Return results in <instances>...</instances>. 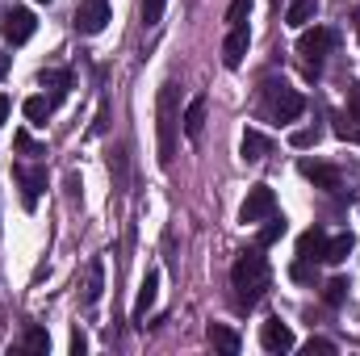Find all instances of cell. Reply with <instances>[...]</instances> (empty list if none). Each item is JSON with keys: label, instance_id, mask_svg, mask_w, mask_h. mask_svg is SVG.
<instances>
[{"label": "cell", "instance_id": "1", "mask_svg": "<svg viewBox=\"0 0 360 356\" xmlns=\"http://www.w3.org/2000/svg\"><path fill=\"white\" fill-rule=\"evenodd\" d=\"M231 285H235L239 306H256V302L264 298V289H269V260L260 256V248H252V252H243V256L235 260Z\"/></svg>", "mask_w": 360, "mask_h": 356}, {"label": "cell", "instance_id": "2", "mask_svg": "<svg viewBox=\"0 0 360 356\" xmlns=\"http://www.w3.org/2000/svg\"><path fill=\"white\" fill-rule=\"evenodd\" d=\"M155 117H160V164L172 168V160H176V130H180V89L172 80L155 96Z\"/></svg>", "mask_w": 360, "mask_h": 356}, {"label": "cell", "instance_id": "3", "mask_svg": "<svg viewBox=\"0 0 360 356\" xmlns=\"http://www.w3.org/2000/svg\"><path fill=\"white\" fill-rule=\"evenodd\" d=\"M264 96H269V113L276 117V122H297V117H302V109H306L302 92L289 89L285 80H281V84L269 80V84H264Z\"/></svg>", "mask_w": 360, "mask_h": 356}, {"label": "cell", "instance_id": "4", "mask_svg": "<svg viewBox=\"0 0 360 356\" xmlns=\"http://www.w3.org/2000/svg\"><path fill=\"white\" fill-rule=\"evenodd\" d=\"M335 46H340V34H335V30H306V34L297 38V55L306 59L310 72H319L323 55H331Z\"/></svg>", "mask_w": 360, "mask_h": 356}, {"label": "cell", "instance_id": "5", "mask_svg": "<svg viewBox=\"0 0 360 356\" xmlns=\"http://www.w3.org/2000/svg\"><path fill=\"white\" fill-rule=\"evenodd\" d=\"M269 214H276V193H272L269 184H256V189L248 193V201L239 205V222H243V227H256V222H264Z\"/></svg>", "mask_w": 360, "mask_h": 356}, {"label": "cell", "instance_id": "6", "mask_svg": "<svg viewBox=\"0 0 360 356\" xmlns=\"http://www.w3.org/2000/svg\"><path fill=\"white\" fill-rule=\"evenodd\" d=\"M13 177H17V184H21V205H25V210H38V197H42V189H46V168L17 164Z\"/></svg>", "mask_w": 360, "mask_h": 356}, {"label": "cell", "instance_id": "7", "mask_svg": "<svg viewBox=\"0 0 360 356\" xmlns=\"http://www.w3.org/2000/svg\"><path fill=\"white\" fill-rule=\"evenodd\" d=\"M0 30H4V38H8L13 46H21V42H30V38H34L38 21H34V13H30V8H8V13L0 17Z\"/></svg>", "mask_w": 360, "mask_h": 356}, {"label": "cell", "instance_id": "8", "mask_svg": "<svg viewBox=\"0 0 360 356\" xmlns=\"http://www.w3.org/2000/svg\"><path fill=\"white\" fill-rule=\"evenodd\" d=\"M109 25V0H80V8H76V30L80 34H101Z\"/></svg>", "mask_w": 360, "mask_h": 356}, {"label": "cell", "instance_id": "9", "mask_svg": "<svg viewBox=\"0 0 360 356\" xmlns=\"http://www.w3.org/2000/svg\"><path fill=\"white\" fill-rule=\"evenodd\" d=\"M260 344H264V352H293V331L281 323V319H269L264 327H260Z\"/></svg>", "mask_w": 360, "mask_h": 356}, {"label": "cell", "instance_id": "10", "mask_svg": "<svg viewBox=\"0 0 360 356\" xmlns=\"http://www.w3.org/2000/svg\"><path fill=\"white\" fill-rule=\"evenodd\" d=\"M248 46H252L248 25H231V34H226V42H222V63H226V68H239L243 55H248Z\"/></svg>", "mask_w": 360, "mask_h": 356}, {"label": "cell", "instance_id": "11", "mask_svg": "<svg viewBox=\"0 0 360 356\" xmlns=\"http://www.w3.org/2000/svg\"><path fill=\"white\" fill-rule=\"evenodd\" d=\"M297 172L310 180V184L327 189V193H335V189H340V168H331V164H314V160H302V164H297Z\"/></svg>", "mask_w": 360, "mask_h": 356}, {"label": "cell", "instance_id": "12", "mask_svg": "<svg viewBox=\"0 0 360 356\" xmlns=\"http://www.w3.org/2000/svg\"><path fill=\"white\" fill-rule=\"evenodd\" d=\"M155 298H160V272H147L143 289H139V302H134V323L139 327H147V310L155 306Z\"/></svg>", "mask_w": 360, "mask_h": 356}, {"label": "cell", "instance_id": "13", "mask_svg": "<svg viewBox=\"0 0 360 356\" xmlns=\"http://www.w3.org/2000/svg\"><path fill=\"white\" fill-rule=\"evenodd\" d=\"M180 126H184V139H201V130H205V96H193L184 105Z\"/></svg>", "mask_w": 360, "mask_h": 356}, {"label": "cell", "instance_id": "14", "mask_svg": "<svg viewBox=\"0 0 360 356\" xmlns=\"http://www.w3.org/2000/svg\"><path fill=\"white\" fill-rule=\"evenodd\" d=\"M239 151H243V160H248V164H260V160L272 151V139H269V134H260V130H243Z\"/></svg>", "mask_w": 360, "mask_h": 356}, {"label": "cell", "instance_id": "15", "mask_svg": "<svg viewBox=\"0 0 360 356\" xmlns=\"http://www.w3.org/2000/svg\"><path fill=\"white\" fill-rule=\"evenodd\" d=\"M297 256H302V260H314V265H319V260L327 256V235H323L319 227H310V231H306V235L297 239Z\"/></svg>", "mask_w": 360, "mask_h": 356}, {"label": "cell", "instance_id": "16", "mask_svg": "<svg viewBox=\"0 0 360 356\" xmlns=\"http://www.w3.org/2000/svg\"><path fill=\"white\" fill-rule=\"evenodd\" d=\"M42 89H51V101L59 105V101L68 96V89H72V72H68V68H51V72H42Z\"/></svg>", "mask_w": 360, "mask_h": 356}, {"label": "cell", "instance_id": "17", "mask_svg": "<svg viewBox=\"0 0 360 356\" xmlns=\"http://www.w3.org/2000/svg\"><path fill=\"white\" fill-rule=\"evenodd\" d=\"M21 109H25V122H30V126H46V117L55 113V101H51V96H25Z\"/></svg>", "mask_w": 360, "mask_h": 356}, {"label": "cell", "instance_id": "18", "mask_svg": "<svg viewBox=\"0 0 360 356\" xmlns=\"http://www.w3.org/2000/svg\"><path fill=\"white\" fill-rule=\"evenodd\" d=\"M314 13H319V0H293V4H289V13H285V25L306 30V25L314 21Z\"/></svg>", "mask_w": 360, "mask_h": 356}, {"label": "cell", "instance_id": "19", "mask_svg": "<svg viewBox=\"0 0 360 356\" xmlns=\"http://www.w3.org/2000/svg\"><path fill=\"white\" fill-rule=\"evenodd\" d=\"M101 289H105V265H101V260H89V276H84V306H96Z\"/></svg>", "mask_w": 360, "mask_h": 356}, {"label": "cell", "instance_id": "20", "mask_svg": "<svg viewBox=\"0 0 360 356\" xmlns=\"http://www.w3.org/2000/svg\"><path fill=\"white\" fill-rule=\"evenodd\" d=\"M352 248H356V239L352 235H335V239H327V265H344L348 256H352Z\"/></svg>", "mask_w": 360, "mask_h": 356}, {"label": "cell", "instance_id": "21", "mask_svg": "<svg viewBox=\"0 0 360 356\" xmlns=\"http://www.w3.org/2000/svg\"><path fill=\"white\" fill-rule=\"evenodd\" d=\"M205 336H210V344H214V348H222V352H239V336H235L231 327L210 323V331H205Z\"/></svg>", "mask_w": 360, "mask_h": 356}, {"label": "cell", "instance_id": "22", "mask_svg": "<svg viewBox=\"0 0 360 356\" xmlns=\"http://www.w3.org/2000/svg\"><path fill=\"white\" fill-rule=\"evenodd\" d=\"M285 231H289V227H285V218H281V214H269V218H264V227H260V248L276 243Z\"/></svg>", "mask_w": 360, "mask_h": 356}, {"label": "cell", "instance_id": "23", "mask_svg": "<svg viewBox=\"0 0 360 356\" xmlns=\"http://www.w3.org/2000/svg\"><path fill=\"white\" fill-rule=\"evenodd\" d=\"M348 276H335V281H327V289H323V302L327 306H344V298H348Z\"/></svg>", "mask_w": 360, "mask_h": 356}, {"label": "cell", "instance_id": "24", "mask_svg": "<svg viewBox=\"0 0 360 356\" xmlns=\"http://www.w3.org/2000/svg\"><path fill=\"white\" fill-rule=\"evenodd\" d=\"M252 4H256V0H231V8H226V25H248Z\"/></svg>", "mask_w": 360, "mask_h": 356}, {"label": "cell", "instance_id": "25", "mask_svg": "<svg viewBox=\"0 0 360 356\" xmlns=\"http://www.w3.org/2000/svg\"><path fill=\"white\" fill-rule=\"evenodd\" d=\"M21 344H25L30 352H46V348H51V336H46L42 327H25V340H21Z\"/></svg>", "mask_w": 360, "mask_h": 356}, {"label": "cell", "instance_id": "26", "mask_svg": "<svg viewBox=\"0 0 360 356\" xmlns=\"http://www.w3.org/2000/svg\"><path fill=\"white\" fill-rule=\"evenodd\" d=\"M164 8H168V0H143V25H147V30L160 25V21H164Z\"/></svg>", "mask_w": 360, "mask_h": 356}, {"label": "cell", "instance_id": "27", "mask_svg": "<svg viewBox=\"0 0 360 356\" xmlns=\"http://www.w3.org/2000/svg\"><path fill=\"white\" fill-rule=\"evenodd\" d=\"M13 147H17L21 155H46V151H42V147L30 139V130H17V134H13Z\"/></svg>", "mask_w": 360, "mask_h": 356}, {"label": "cell", "instance_id": "28", "mask_svg": "<svg viewBox=\"0 0 360 356\" xmlns=\"http://www.w3.org/2000/svg\"><path fill=\"white\" fill-rule=\"evenodd\" d=\"M289 276H293V281H314V260H302V256H297V265L289 268Z\"/></svg>", "mask_w": 360, "mask_h": 356}, {"label": "cell", "instance_id": "29", "mask_svg": "<svg viewBox=\"0 0 360 356\" xmlns=\"http://www.w3.org/2000/svg\"><path fill=\"white\" fill-rule=\"evenodd\" d=\"M289 143H293V147H314V143H319V130H293Z\"/></svg>", "mask_w": 360, "mask_h": 356}, {"label": "cell", "instance_id": "30", "mask_svg": "<svg viewBox=\"0 0 360 356\" xmlns=\"http://www.w3.org/2000/svg\"><path fill=\"white\" fill-rule=\"evenodd\" d=\"M306 352H310V356H314V352L327 356V352H335V344H331V340H306Z\"/></svg>", "mask_w": 360, "mask_h": 356}, {"label": "cell", "instance_id": "31", "mask_svg": "<svg viewBox=\"0 0 360 356\" xmlns=\"http://www.w3.org/2000/svg\"><path fill=\"white\" fill-rule=\"evenodd\" d=\"M105 126H109V105H101V113L92 122V134H105Z\"/></svg>", "mask_w": 360, "mask_h": 356}, {"label": "cell", "instance_id": "32", "mask_svg": "<svg viewBox=\"0 0 360 356\" xmlns=\"http://www.w3.org/2000/svg\"><path fill=\"white\" fill-rule=\"evenodd\" d=\"M84 348H89V340H84V336H80V331H76V336H72V352L80 356V352H84Z\"/></svg>", "mask_w": 360, "mask_h": 356}, {"label": "cell", "instance_id": "33", "mask_svg": "<svg viewBox=\"0 0 360 356\" xmlns=\"http://www.w3.org/2000/svg\"><path fill=\"white\" fill-rule=\"evenodd\" d=\"M348 109H352V117L360 122V92H352V101H348Z\"/></svg>", "mask_w": 360, "mask_h": 356}, {"label": "cell", "instance_id": "34", "mask_svg": "<svg viewBox=\"0 0 360 356\" xmlns=\"http://www.w3.org/2000/svg\"><path fill=\"white\" fill-rule=\"evenodd\" d=\"M4 76H8V55L0 51V80H4Z\"/></svg>", "mask_w": 360, "mask_h": 356}, {"label": "cell", "instance_id": "35", "mask_svg": "<svg viewBox=\"0 0 360 356\" xmlns=\"http://www.w3.org/2000/svg\"><path fill=\"white\" fill-rule=\"evenodd\" d=\"M4 117H8V96H0V126H4Z\"/></svg>", "mask_w": 360, "mask_h": 356}, {"label": "cell", "instance_id": "36", "mask_svg": "<svg viewBox=\"0 0 360 356\" xmlns=\"http://www.w3.org/2000/svg\"><path fill=\"white\" fill-rule=\"evenodd\" d=\"M356 34H360V17H356Z\"/></svg>", "mask_w": 360, "mask_h": 356}, {"label": "cell", "instance_id": "37", "mask_svg": "<svg viewBox=\"0 0 360 356\" xmlns=\"http://www.w3.org/2000/svg\"><path fill=\"white\" fill-rule=\"evenodd\" d=\"M38 4H51V0H38Z\"/></svg>", "mask_w": 360, "mask_h": 356}, {"label": "cell", "instance_id": "38", "mask_svg": "<svg viewBox=\"0 0 360 356\" xmlns=\"http://www.w3.org/2000/svg\"><path fill=\"white\" fill-rule=\"evenodd\" d=\"M356 139H360V126H356Z\"/></svg>", "mask_w": 360, "mask_h": 356}]
</instances>
